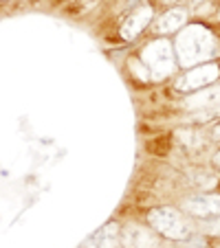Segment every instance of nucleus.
Returning a JSON list of instances; mask_svg holds the SVG:
<instances>
[{
	"instance_id": "nucleus-3",
	"label": "nucleus",
	"mask_w": 220,
	"mask_h": 248,
	"mask_svg": "<svg viewBox=\"0 0 220 248\" xmlns=\"http://www.w3.org/2000/svg\"><path fill=\"white\" fill-rule=\"evenodd\" d=\"M139 60L145 64V68L150 70L152 79H165L176 70V51H174L172 42L168 38H154L145 44L139 53Z\"/></svg>"
},
{
	"instance_id": "nucleus-7",
	"label": "nucleus",
	"mask_w": 220,
	"mask_h": 248,
	"mask_svg": "<svg viewBox=\"0 0 220 248\" xmlns=\"http://www.w3.org/2000/svg\"><path fill=\"white\" fill-rule=\"evenodd\" d=\"M152 20H154V5L150 2H143L141 7L132 9L130 14L126 16V20L119 27V38L130 42V40H136L141 33L145 31L148 27H152Z\"/></svg>"
},
{
	"instance_id": "nucleus-13",
	"label": "nucleus",
	"mask_w": 220,
	"mask_h": 248,
	"mask_svg": "<svg viewBox=\"0 0 220 248\" xmlns=\"http://www.w3.org/2000/svg\"><path fill=\"white\" fill-rule=\"evenodd\" d=\"M198 231L205 237H220V216L211 220H198Z\"/></svg>"
},
{
	"instance_id": "nucleus-12",
	"label": "nucleus",
	"mask_w": 220,
	"mask_h": 248,
	"mask_svg": "<svg viewBox=\"0 0 220 248\" xmlns=\"http://www.w3.org/2000/svg\"><path fill=\"white\" fill-rule=\"evenodd\" d=\"M189 183L194 185V187L203 189V191H214L216 185H218V176L211 171H205V169H196V171L192 173V180Z\"/></svg>"
},
{
	"instance_id": "nucleus-9",
	"label": "nucleus",
	"mask_w": 220,
	"mask_h": 248,
	"mask_svg": "<svg viewBox=\"0 0 220 248\" xmlns=\"http://www.w3.org/2000/svg\"><path fill=\"white\" fill-rule=\"evenodd\" d=\"M119 237H121L119 222H106L82 244V248H115L119 244Z\"/></svg>"
},
{
	"instance_id": "nucleus-14",
	"label": "nucleus",
	"mask_w": 220,
	"mask_h": 248,
	"mask_svg": "<svg viewBox=\"0 0 220 248\" xmlns=\"http://www.w3.org/2000/svg\"><path fill=\"white\" fill-rule=\"evenodd\" d=\"M181 248H207V239L203 233H194L189 239H185V242L178 244Z\"/></svg>"
},
{
	"instance_id": "nucleus-10",
	"label": "nucleus",
	"mask_w": 220,
	"mask_h": 248,
	"mask_svg": "<svg viewBox=\"0 0 220 248\" xmlns=\"http://www.w3.org/2000/svg\"><path fill=\"white\" fill-rule=\"evenodd\" d=\"M214 106H220V86H216V84L183 99V108L187 110V112H198V110L214 108Z\"/></svg>"
},
{
	"instance_id": "nucleus-8",
	"label": "nucleus",
	"mask_w": 220,
	"mask_h": 248,
	"mask_svg": "<svg viewBox=\"0 0 220 248\" xmlns=\"http://www.w3.org/2000/svg\"><path fill=\"white\" fill-rule=\"evenodd\" d=\"M187 20H189L187 7H168V11L156 16V20L150 27V33L156 35V38H165V35H172V33H181L183 29L189 24Z\"/></svg>"
},
{
	"instance_id": "nucleus-19",
	"label": "nucleus",
	"mask_w": 220,
	"mask_h": 248,
	"mask_svg": "<svg viewBox=\"0 0 220 248\" xmlns=\"http://www.w3.org/2000/svg\"><path fill=\"white\" fill-rule=\"evenodd\" d=\"M2 2H11V0H2Z\"/></svg>"
},
{
	"instance_id": "nucleus-5",
	"label": "nucleus",
	"mask_w": 220,
	"mask_h": 248,
	"mask_svg": "<svg viewBox=\"0 0 220 248\" xmlns=\"http://www.w3.org/2000/svg\"><path fill=\"white\" fill-rule=\"evenodd\" d=\"M161 239L163 237L150 224L128 222L126 226H121L119 244H121V248H159Z\"/></svg>"
},
{
	"instance_id": "nucleus-1",
	"label": "nucleus",
	"mask_w": 220,
	"mask_h": 248,
	"mask_svg": "<svg viewBox=\"0 0 220 248\" xmlns=\"http://www.w3.org/2000/svg\"><path fill=\"white\" fill-rule=\"evenodd\" d=\"M176 62L183 70L196 68L203 64H211L220 57V38L207 24H187L176 35L174 42Z\"/></svg>"
},
{
	"instance_id": "nucleus-11",
	"label": "nucleus",
	"mask_w": 220,
	"mask_h": 248,
	"mask_svg": "<svg viewBox=\"0 0 220 248\" xmlns=\"http://www.w3.org/2000/svg\"><path fill=\"white\" fill-rule=\"evenodd\" d=\"M216 121H220V106L198 110V112H192L189 117H185V123H192V125H214Z\"/></svg>"
},
{
	"instance_id": "nucleus-6",
	"label": "nucleus",
	"mask_w": 220,
	"mask_h": 248,
	"mask_svg": "<svg viewBox=\"0 0 220 248\" xmlns=\"http://www.w3.org/2000/svg\"><path fill=\"white\" fill-rule=\"evenodd\" d=\"M183 211L196 220H211L220 216V193L218 191H201L189 196L183 202Z\"/></svg>"
},
{
	"instance_id": "nucleus-16",
	"label": "nucleus",
	"mask_w": 220,
	"mask_h": 248,
	"mask_svg": "<svg viewBox=\"0 0 220 248\" xmlns=\"http://www.w3.org/2000/svg\"><path fill=\"white\" fill-rule=\"evenodd\" d=\"M211 165H214V169H216V171H220V150L216 152L214 156H211Z\"/></svg>"
},
{
	"instance_id": "nucleus-15",
	"label": "nucleus",
	"mask_w": 220,
	"mask_h": 248,
	"mask_svg": "<svg viewBox=\"0 0 220 248\" xmlns=\"http://www.w3.org/2000/svg\"><path fill=\"white\" fill-rule=\"evenodd\" d=\"M211 139H214L216 143H220V121H216L214 125H211Z\"/></svg>"
},
{
	"instance_id": "nucleus-2",
	"label": "nucleus",
	"mask_w": 220,
	"mask_h": 248,
	"mask_svg": "<svg viewBox=\"0 0 220 248\" xmlns=\"http://www.w3.org/2000/svg\"><path fill=\"white\" fill-rule=\"evenodd\" d=\"M145 224H150L163 239H169V242L176 244L185 242L196 233L189 216H185L183 209L172 204H161L150 209L145 213Z\"/></svg>"
},
{
	"instance_id": "nucleus-4",
	"label": "nucleus",
	"mask_w": 220,
	"mask_h": 248,
	"mask_svg": "<svg viewBox=\"0 0 220 248\" xmlns=\"http://www.w3.org/2000/svg\"><path fill=\"white\" fill-rule=\"evenodd\" d=\"M220 79V64L218 62H211V64H203L196 68L185 70L183 75H178L174 79V93L183 94V97H189L194 93H201V90L214 86Z\"/></svg>"
},
{
	"instance_id": "nucleus-17",
	"label": "nucleus",
	"mask_w": 220,
	"mask_h": 248,
	"mask_svg": "<svg viewBox=\"0 0 220 248\" xmlns=\"http://www.w3.org/2000/svg\"><path fill=\"white\" fill-rule=\"evenodd\" d=\"M201 2H203V0H185V5H187V7H198Z\"/></svg>"
},
{
	"instance_id": "nucleus-18",
	"label": "nucleus",
	"mask_w": 220,
	"mask_h": 248,
	"mask_svg": "<svg viewBox=\"0 0 220 248\" xmlns=\"http://www.w3.org/2000/svg\"><path fill=\"white\" fill-rule=\"evenodd\" d=\"M161 2H163L165 7H174L176 2H181V0H161Z\"/></svg>"
}]
</instances>
